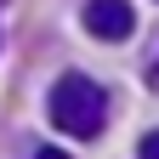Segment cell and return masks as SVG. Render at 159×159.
I'll use <instances>...</instances> for the list:
<instances>
[{"mask_svg":"<svg viewBox=\"0 0 159 159\" xmlns=\"http://www.w3.org/2000/svg\"><path fill=\"white\" fill-rule=\"evenodd\" d=\"M46 108H51V125L63 131V136H97V131L108 125V97H102V85L85 80V74H63V80L51 85Z\"/></svg>","mask_w":159,"mask_h":159,"instance_id":"6da1fadb","label":"cell"},{"mask_svg":"<svg viewBox=\"0 0 159 159\" xmlns=\"http://www.w3.org/2000/svg\"><path fill=\"white\" fill-rule=\"evenodd\" d=\"M85 29L97 40H131L136 11H131V0H85Z\"/></svg>","mask_w":159,"mask_h":159,"instance_id":"7a4b0ae2","label":"cell"},{"mask_svg":"<svg viewBox=\"0 0 159 159\" xmlns=\"http://www.w3.org/2000/svg\"><path fill=\"white\" fill-rule=\"evenodd\" d=\"M142 159H159V131H148V136H142Z\"/></svg>","mask_w":159,"mask_h":159,"instance_id":"3957f363","label":"cell"},{"mask_svg":"<svg viewBox=\"0 0 159 159\" xmlns=\"http://www.w3.org/2000/svg\"><path fill=\"white\" fill-rule=\"evenodd\" d=\"M148 85L159 91V51H153V63H148Z\"/></svg>","mask_w":159,"mask_h":159,"instance_id":"277c9868","label":"cell"},{"mask_svg":"<svg viewBox=\"0 0 159 159\" xmlns=\"http://www.w3.org/2000/svg\"><path fill=\"white\" fill-rule=\"evenodd\" d=\"M34 159H68V153H57V148H40V153H34Z\"/></svg>","mask_w":159,"mask_h":159,"instance_id":"5b68a950","label":"cell"}]
</instances>
